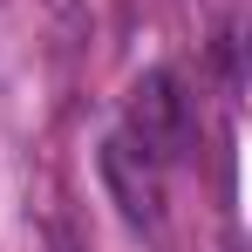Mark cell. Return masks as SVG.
<instances>
[{"label": "cell", "mask_w": 252, "mask_h": 252, "mask_svg": "<svg viewBox=\"0 0 252 252\" xmlns=\"http://www.w3.org/2000/svg\"><path fill=\"white\" fill-rule=\"evenodd\" d=\"M123 116H129V143H136L150 164H157V157H177V150L191 143V95H184V82H177L170 68H143V75H136Z\"/></svg>", "instance_id": "cell-1"}, {"label": "cell", "mask_w": 252, "mask_h": 252, "mask_svg": "<svg viewBox=\"0 0 252 252\" xmlns=\"http://www.w3.org/2000/svg\"><path fill=\"white\" fill-rule=\"evenodd\" d=\"M102 184H109V198H116V211H123L136 232H150L157 218H164V191H157V170H150V157L129 143V136H109L102 143Z\"/></svg>", "instance_id": "cell-2"}]
</instances>
